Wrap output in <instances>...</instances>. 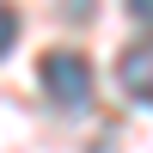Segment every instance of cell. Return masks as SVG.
Masks as SVG:
<instances>
[{
	"instance_id": "obj_2",
	"label": "cell",
	"mask_w": 153,
	"mask_h": 153,
	"mask_svg": "<svg viewBox=\"0 0 153 153\" xmlns=\"http://www.w3.org/2000/svg\"><path fill=\"white\" fill-rule=\"evenodd\" d=\"M117 80H123V92H129V98L153 104V37H147V43H135V49H123Z\"/></svg>"
},
{
	"instance_id": "obj_3",
	"label": "cell",
	"mask_w": 153,
	"mask_h": 153,
	"mask_svg": "<svg viewBox=\"0 0 153 153\" xmlns=\"http://www.w3.org/2000/svg\"><path fill=\"white\" fill-rule=\"evenodd\" d=\"M12 37H19V12H12L6 0H0V55L12 49Z\"/></svg>"
},
{
	"instance_id": "obj_4",
	"label": "cell",
	"mask_w": 153,
	"mask_h": 153,
	"mask_svg": "<svg viewBox=\"0 0 153 153\" xmlns=\"http://www.w3.org/2000/svg\"><path fill=\"white\" fill-rule=\"evenodd\" d=\"M129 12H135L141 25H153V0H129Z\"/></svg>"
},
{
	"instance_id": "obj_1",
	"label": "cell",
	"mask_w": 153,
	"mask_h": 153,
	"mask_svg": "<svg viewBox=\"0 0 153 153\" xmlns=\"http://www.w3.org/2000/svg\"><path fill=\"white\" fill-rule=\"evenodd\" d=\"M43 92L55 98L61 110H80L92 98V61L74 55V49H49L43 55Z\"/></svg>"
}]
</instances>
